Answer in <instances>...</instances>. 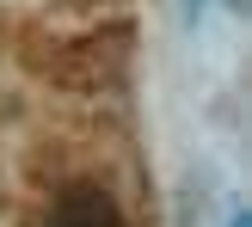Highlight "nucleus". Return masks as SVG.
I'll list each match as a JSON object with an SVG mask.
<instances>
[{"instance_id":"nucleus-1","label":"nucleus","mask_w":252,"mask_h":227,"mask_svg":"<svg viewBox=\"0 0 252 227\" xmlns=\"http://www.w3.org/2000/svg\"><path fill=\"white\" fill-rule=\"evenodd\" d=\"M43 227H123V209L105 184H68V191L49 203Z\"/></svg>"}]
</instances>
